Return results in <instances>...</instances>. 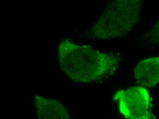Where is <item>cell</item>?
Masks as SVG:
<instances>
[{
	"instance_id": "obj_5",
	"label": "cell",
	"mask_w": 159,
	"mask_h": 119,
	"mask_svg": "<svg viewBox=\"0 0 159 119\" xmlns=\"http://www.w3.org/2000/svg\"><path fill=\"white\" fill-rule=\"evenodd\" d=\"M34 104L38 119H72L62 103L41 96H35Z\"/></svg>"
},
{
	"instance_id": "obj_2",
	"label": "cell",
	"mask_w": 159,
	"mask_h": 119,
	"mask_svg": "<svg viewBox=\"0 0 159 119\" xmlns=\"http://www.w3.org/2000/svg\"><path fill=\"white\" fill-rule=\"evenodd\" d=\"M141 10L139 0L109 2L98 20L88 31L87 35L103 40L123 37L139 23Z\"/></svg>"
},
{
	"instance_id": "obj_3",
	"label": "cell",
	"mask_w": 159,
	"mask_h": 119,
	"mask_svg": "<svg viewBox=\"0 0 159 119\" xmlns=\"http://www.w3.org/2000/svg\"><path fill=\"white\" fill-rule=\"evenodd\" d=\"M119 103V111L127 119H155L151 109V95L142 86L119 90L113 97Z\"/></svg>"
},
{
	"instance_id": "obj_4",
	"label": "cell",
	"mask_w": 159,
	"mask_h": 119,
	"mask_svg": "<svg viewBox=\"0 0 159 119\" xmlns=\"http://www.w3.org/2000/svg\"><path fill=\"white\" fill-rule=\"evenodd\" d=\"M137 83L145 88H152L159 83V57L141 60L134 69Z\"/></svg>"
},
{
	"instance_id": "obj_6",
	"label": "cell",
	"mask_w": 159,
	"mask_h": 119,
	"mask_svg": "<svg viewBox=\"0 0 159 119\" xmlns=\"http://www.w3.org/2000/svg\"><path fill=\"white\" fill-rule=\"evenodd\" d=\"M144 38L147 42L153 44L159 43V18L151 30L144 34Z\"/></svg>"
},
{
	"instance_id": "obj_1",
	"label": "cell",
	"mask_w": 159,
	"mask_h": 119,
	"mask_svg": "<svg viewBox=\"0 0 159 119\" xmlns=\"http://www.w3.org/2000/svg\"><path fill=\"white\" fill-rule=\"evenodd\" d=\"M58 56L61 68L75 82L88 83L100 80L115 72L119 64L118 57L65 40L59 44Z\"/></svg>"
}]
</instances>
